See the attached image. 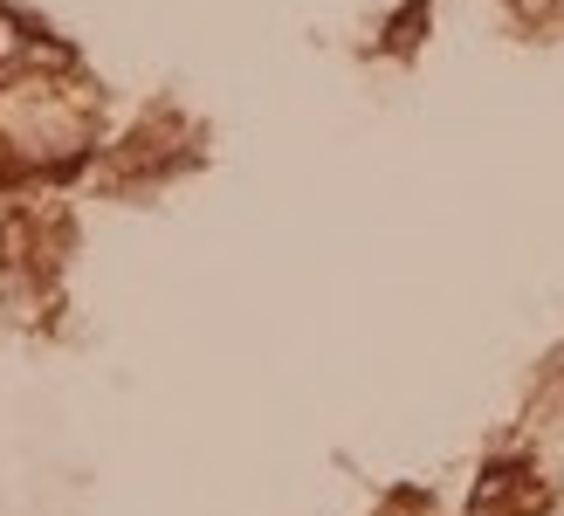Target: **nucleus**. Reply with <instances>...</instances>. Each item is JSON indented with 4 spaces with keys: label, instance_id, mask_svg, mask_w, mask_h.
Wrapping results in <instances>:
<instances>
[{
    "label": "nucleus",
    "instance_id": "f257e3e1",
    "mask_svg": "<svg viewBox=\"0 0 564 516\" xmlns=\"http://www.w3.org/2000/svg\"><path fill=\"white\" fill-rule=\"evenodd\" d=\"M544 503H551V490L538 482V462H489L468 496V516H523Z\"/></svg>",
    "mask_w": 564,
    "mask_h": 516
}]
</instances>
